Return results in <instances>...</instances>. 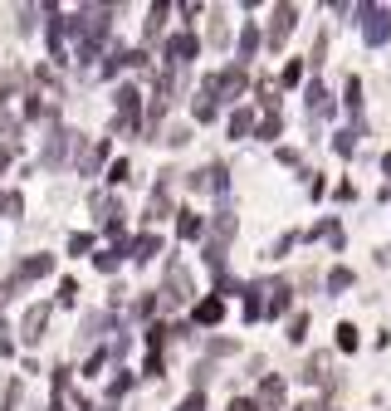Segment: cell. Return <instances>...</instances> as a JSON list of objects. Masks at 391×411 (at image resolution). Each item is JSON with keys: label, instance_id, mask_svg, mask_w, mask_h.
I'll use <instances>...</instances> for the list:
<instances>
[{"label": "cell", "instance_id": "1", "mask_svg": "<svg viewBox=\"0 0 391 411\" xmlns=\"http://www.w3.org/2000/svg\"><path fill=\"white\" fill-rule=\"evenodd\" d=\"M191 294H196V284H191V274H186V265H166V284H161V299L166 303H191Z\"/></svg>", "mask_w": 391, "mask_h": 411}, {"label": "cell", "instance_id": "2", "mask_svg": "<svg viewBox=\"0 0 391 411\" xmlns=\"http://www.w3.org/2000/svg\"><path fill=\"white\" fill-rule=\"evenodd\" d=\"M362 34H367V44H386L391 39V10L362 6Z\"/></svg>", "mask_w": 391, "mask_h": 411}, {"label": "cell", "instance_id": "3", "mask_svg": "<svg viewBox=\"0 0 391 411\" xmlns=\"http://www.w3.org/2000/svg\"><path fill=\"white\" fill-rule=\"evenodd\" d=\"M186 181H191V191H215V196H225V186H230V172L220 167V162H210V167L191 172Z\"/></svg>", "mask_w": 391, "mask_h": 411}, {"label": "cell", "instance_id": "4", "mask_svg": "<svg viewBox=\"0 0 391 411\" xmlns=\"http://www.w3.org/2000/svg\"><path fill=\"white\" fill-rule=\"evenodd\" d=\"M74 147V132H64V128H54L49 137H44V152H39V162L44 167H64V152Z\"/></svg>", "mask_w": 391, "mask_h": 411}, {"label": "cell", "instance_id": "5", "mask_svg": "<svg viewBox=\"0 0 391 411\" xmlns=\"http://www.w3.org/2000/svg\"><path fill=\"white\" fill-rule=\"evenodd\" d=\"M294 20H299V10L294 6H279L274 10V20H269V30H264V39H269V49H279L289 39V30H294Z\"/></svg>", "mask_w": 391, "mask_h": 411}, {"label": "cell", "instance_id": "6", "mask_svg": "<svg viewBox=\"0 0 391 411\" xmlns=\"http://www.w3.org/2000/svg\"><path fill=\"white\" fill-rule=\"evenodd\" d=\"M259 289H264V314H269V319L289 314V294H294V289H289L284 279H274V284H259Z\"/></svg>", "mask_w": 391, "mask_h": 411}, {"label": "cell", "instance_id": "7", "mask_svg": "<svg viewBox=\"0 0 391 411\" xmlns=\"http://www.w3.org/2000/svg\"><path fill=\"white\" fill-rule=\"evenodd\" d=\"M44 323H49V303H34L30 314H25V323H20V338L25 343H39L44 338Z\"/></svg>", "mask_w": 391, "mask_h": 411}, {"label": "cell", "instance_id": "8", "mask_svg": "<svg viewBox=\"0 0 391 411\" xmlns=\"http://www.w3.org/2000/svg\"><path fill=\"white\" fill-rule=\"evenodd\" d=\"M303 98H308V118H328V113H332V98H328V88H323V83H308V93H303Z\"/></svg>", "mask_w": 391, "mask_h": 411}, {"label": "cell", "instance_id": "9", "mask_svg": "<svg viewBox=\"0 0 391 411\" xmlns=\"http://www.w3.org/2000/svg\"><path fill=\"white\" fill-rule=\"evenodd\" d=\"M259 406H269V411L284 406V382H279V377H264L259 382Z\"/></svg>", "mask_w": 391, "mask_h": 411}, {"label": "cell", "instance_id": "10", "mask_svg": "<svg viewBox=\"0 0 391 411\" xmlns=\"http://www.w3.org/2000/svg\"><path fill=\"white\" fill-rule=\"evenodd\" d=\"M128 254H132V260H152V254H161V240H157L152 230H142V235L128 245Z\"/></svg>", "mask_w": 391, "mask_h": 411}, {"label": "cell", "instance_id": "11", "mask_svg": "<svg viewBox=\"0 0 391 411\" xmlns=\"http://www.w3.org/2000/svg\"><path fill=\"white\" fill-rule=\"evenodd\" d=\"M161 216H172V191H166V186H157V191H152V201H147V221L157 225Z\"/></svg>", "mask_w": 391, "mask_h": 411}, {"label": "cell", "instance_id": "12", "mask_svg": "<svg viewBox=\"0 0 391 411\" xmlns=\"http://www.w3.org/2000/svg\"><path fill=\"white\" fill-rule=\"evenodd\" d=\"M215 88H220V93H225V98H235V93L245 88V69L235 64V69H225V74H215Z\"/></svg>", "mask_w": 391, "mask_h": 411}, {"label": "cell", "instance_id": "13", "mask_svg": "<svg viewBox=\"0 0 391 411\" xmlns=\"http://www.w3.org/2000/svg\"><path fill=\"white\" fill-rule=\"evenodd\" d=\"M196 49H201V39H196V34H177L172 44H166V54L181 64V59H191V54H196Z\"/></svg>", "mask_w": 391, "mask_h": 411}, {"label": "cell", "instance_id": "14", "mask_svg": "<svg viewBox=\"0 0 391 411\" xmlns=\"http://www.w3.org/2000/svg\"><path fill=\"white\" fill-rule=\"evenodd\" d=\"M177 216H181V221H177V235H181V240H196V235L205 230V221H201L196 211H177Z\"/></svg>", "mask_w": 391, "mask_h": 411}, {"label": "cell", "instance_id": "15", "mask_svg": "<svg viewBox=\"0 0 391 411\" xmlns=\"http://www.w3.org/2000/svg\"><path fill=\"white\" fill-rule=\"evenodd\" d=\"M93 211H98V221H108V225H118L113 216H123V211H118V201L108 196V191H98V196H93Z\"/></svg>", "mask_w": 391, "mask_h": 411}, {"label": "cell", "instance_id": "16", "mask_svg": "<svg viewBox=\"0 0 391 411\" xmlns=\"http://www.w3.org/2000/svg\"><path fill=\"white\" fill-rule=\"evenodd\" d=\"M220 314H225V303H220V299H201L196 303V323H220Z\"/></svg>", "mask_w": 391, "mask_h": 411}, {"label": "cell", "instance_id": "17", "mask_svg": "<svg viewBox=\"0 0 391 411\" xmlns=\"http://www.w3.org/2000/svg\"><path fill=\"white\" fill-rule=\"evenodd\" d=\"M15 142H20V123H15L10 113H0V147L15 152Z\"/></svg>", "mask_w": 391, "mask_h": 411}, {"label": "cell", "instance_id": "18", "mask_svg": "<svg viewBox=\"0 0 391 411\" xmlns=\"http://www.w3.org/2000/svg\"><path fill=\"white\" fill-rule=\"evenodd\" d=\"M137 103H142L137 88H118V118H137Z\"/></svg>", "mask_w": 391, "mask_h": 411}, {"label": "cell", "instance_id": "19", "mask_svg": "<svg viewBox=\"0 0 391 411\" xmlns=\"http://www.w3.org/2000/svg\"><path fill=\"white\" fill-rule=\"evenodd\" d=\"M20 206H25V196H20V191H0V221L20 216Z\"/></svg>", "mask_w": 391, "mask_h": 411}, {"label": "cell", "instance_id": "20", "mask_svg": "<svg viewBox=\"0 0 391 411\" xmlns=\"http://www.w3.org/2000/svg\"><path fill=\"white\" fill-rule=\"evenodd\" d=\"M103 157H108V142H98V147H88V152H83V162H79V172H93V167H98Z\"/></svg>", "mask_w": 391, "mask_h": 411}, {"label": "cell", "instance_id": "21", "mask_svg": "<svg viewBox=\"0 0 391 411\" xmlns=\"http://www.w3.org/2000/svg\"><path fill=\"white\" fill-rule=\"evenodd\" d=\"M328 289H332V294H343V289H352V270H343V265H338V270L328 274Z\"/></svg>", "mask_w": 391, "mask_h": 411}, {"label": "cell", "instance_id": "22", "mask_svg": "<svg viewBox=\"0 0 391 411\" xmlns=\"http://www.w3.org/2000/svg\"><path fill=\"white\" fill-rule=\"evenodd\" d=\"M54 270V254H34V260H25V274L34 279V274H49Z\"/></svg>", "mask_w": 391, "mask_h": 411}, {"label": "cell", "instance_id": "23", "mask_svg": "<svg viewBox=\"0 0 391 411\" xmlns=\"http://www.w3.org/2000/svg\"><path fill=\"white\" fill-rule=\"evenodd\" d=\"M343 103H348L352 113L362 108V79H348V88H343Z\"/></svg>", "mask_w": 391, "mask_h": 411}, {"label": "cell", "instance_id": "24", "mask_svg": "<svg viewBox=\"0 0 391 411\" xmlns=\"http://www.w3.org/2000/svg\"><path fill=\"white\" fill-rule=\"evenodd\" d=\"M279 132H284V118H279V108H274V113H269V118L259 123V137H269V142H274Z\"/></svg>", "mask_w": 391, "mask_h": 411}, {"label": "cell", "instance_id": "25", "mask_svg": "<svg viewBox=\"0 0 391 411\" xmlns=\"http://www.w3.org/2000/svg\"><path fill=\"white\" fill-rule=\"evenodd\" d=\"M161 20H166V6H152V10H147V39L161 34Z\"/></svg>", "mask_w": 391, "mask_h": 411}, {"label": "cell", "instance_id": "26", "mask_svg": "<svg viewBox=\"0 0 391 411\" xmlns=\"http://www.w3.org/2000/svg\"><path fill=\"white\" fill-rule=\"evenodd\" d=\"M15 401H20V382H15V377H10V382H6V387H0V411H10V406H15Z\"/></svg>", "mask_w": 391, "mask_h": 411}, {"label": "cell", "instance_id": "27", "mask_svg": "<svg viewBox=\"0 0 391 411\" xmlns=\"http://www.w3.org/2000/svg\"><path fill=\"white\" fill-rule=\"evenodd\" d=\"M254 49H259V30H245L240 34V59H254Z\"/></svg>", "mask_w": 391, "mask_h": 411}, {"label": "cell", "instance_id": "28", "mask_svg": "<svg viewBox=\"0 0 391 411\" xmlns=\"http://www.w3.org/2000/svg\"><path fill=\"white\" fill-rule=\"evenodd\" d=\"M332 147H338L343 157H352V152H357V132H338V137H332Z\"/></svg>", "mask_w": 391, "mask_h": 411}, {"label": "cell", "instance_id": "29", "mask_svg": "<svg viewBox=\"0 0 391 411\" xmlns=\"http://www.w3.org/2000/svg\"><path fill=\"white\" fill-rule=\"evenodd\" d=\"M118 260H123V250H103V254H98V270H103V274H113Z\"/></svg>", "mask_w": 391, "mask_h": 411}, {"label": "cell", "instance_id": "30", "mask_svg": "<svg viewBox=\"0 0 391 411\" xmlns=\"http://www.w3.org/2000/svg\"><path fill=\"white\" fill-rule=\"evenodd\" d=\"M303 333H308V314H294V319H289V338L303 343Z\"/></svg>", "mask_w": 391, "mask_h": 411}, {"label": "cell", "instance_id": "31", "mask_svg": "<svg viewBox=\"0 0 391 411\" xmlns=\"http://www.w3.org/2000/svg\"><path fill=\"white\" fill-rule=\"evenodd\" d=\"M323 54H328V34H318V39H313V49H308V64L318 69V64H323Z\"/></svg>", "mask_w": 391, "mask_h": 411}, {"label": "cell", "instance_id": "32", "mask_svg": "<svg viewBox=\"0 0 391 411\" xmlns=\"http://www.w3.org/2000/svg\"><path fill=\"white\" fill-rule=\"evenodd\" d=\"M250 128H254V113H235V118H230V137H235V132H250Z\"/></svg>", "mask_w": 391, "mask_h": 411}, {"label": "cell", "instance_id": "33", "mask_svg": "<svg viewBox=\"0 0 391 411\" xmlns=\"http://www.w3.org/2000/svg\"><path fill=\"white\" fill-rule=\"evenodd\" d=\"M338 348H348V352L357 348V328H352V323H343V328H338Z\"/></svg>", "mask_w": 391, "mask_h": 411}, {"label": "cell", "instance_id": "34", "mask_svg": "<svg viewBox=\"0 0 391 411\" xmlns=\"http://www.w3.org/2000/svg\"><path fill=\"white\" fill-rule=\"evenodd\" d=\"M128 387H132V377H128V372H118V377H113V387H108V392H113V401H118V397H123Z\"/></svg>", "mask_w": 391, "mask_h": 411}, {"label": "cell", "instance_id": "35", "mask_svg": "<svg viewBox=\"0 0 391 411\" xmlns=\"http://www.w3.org/2000/svg\"><path fill=\"white\" fill-rule=\"evenodd\" d=\"M74 299H79V284L64 279V284H59V303H74Z\"/></svg>", "mask_w": 391, "mask_h": 411}, {"label": "cell", "instance_id": "36", "mask_svg": "<svg viewBox=\"0 0 391 411\" xmlns=\"http://www.w3.org/2000/svg\"><path fill=\"white\" fill-rule=\"evenodd\" d=\"M177 411H205V397H201V392H191V397H186Z\"/></svg>", "mask_w": 391, "mask_h": 411}, {"label": "cell", "instance_id": "37", "mask_svg": "<svg viewBox=\"0 0 391 411\" xmlns=\"http://www.w3.org/2000/svg\"><path fill=\"white\" fill-rule=\"evenodd\" d=\"M225 39H230V30H225V20H215V25H210V44H225Z\"/></svg>", "mask_w": 391, "mask_h": 411}, {"label": "cell", "instance_id": "38", "mask_svg": "<svg viewBox=\"0 0 391 411\" xmlns=\"http://www.w3.org/2000/svg\"><path fill=\"white\" fill-rule=\"evenodd\" d=\"M15 83H20V74H15V69H10V74H6V79H0V103H6V98H10V88H15Z\"/></svg>", "mask_w": 391, "mask_h": 411}, {"label": "cell", "instance_id": "39", "mask_svg": "<svg viewBox=\"0 0 391 411\" xmlns=\"http://www.w3.org/2000/svg\"><path fill=\"white\" fill-rule=\"evenodd\" d=\"M34 15H39V10H34V6H25V10H20V30H25V34H30V30H34Z\"/></svg>", "mask_w": 391, "mask_h": 411}, {"label": "cell", "instance_id": "40", "mask_svg": "<svg viewBox=\"0 0 391 411\" xmlns=\"http://www.w3.org/2000/svg\"><path fill=\"white\" fill-rule=\"evenodd\" d=\"M161 142H172V147H181V142H186V128H166V137H161Z\"/></svg>", "mask_w": 391, "mask_h": 411}, {"label": "cell", "instance_id": "41", "mask_svg": "<svg viewBox=\"0 0 391 411\" xmlns=\"http://www.w3.org/2000/svg\"><path fill=\"white\" fill-rule=\"evenodd\" d=\"M88 245H93V235H74V240H69V250H74V254H83Z\"/></svg>", "mask_w": 391, "mask_h": 411}, {"label": "cell", "instance_id": "42", "mask_svg": "<svg viewBox=\"0 0 391 411\" xmlns=\"http://www.w3.org/2000/svg\"><path fill=\"white\" fill-rule=\"evenodd\" d=\"M191 382H196V392H201V387H205V382H210V368H205V363H201V368H196V372H191Z\"/></svg>", "mask_w": 391, "mask_h": 411}, {"label": "cell", "instance_id": "43", "mask_svg": "<svg viewBox=\"0 0 391 411\" xmlns=\"http://www.w3.org/2000/svg\"><path fill=\"white\" fill-rule=\"evenodd\" d=\"M6 333H10V328H6V323H0V357H10V352H15V343H10Z\"/></svg>", "mask_w": 391, "mask_h": 411}, {"label": "cell", "instance_id": "44", "mask_svg": "<svg viewBox=\"0 0 391 411\" xmlns=\"http://www.w3.org/2000/svg\"><path fill=\"white\" fill-rule=\"evenodd\" d=\"M230 411H259V401H230Z\"/></svg>", "mask_w": 391, "mask_h": 411}, {"label": "cell", "instance_id": "45", "mask_svg": "<svg viewBox=\"0 0 391 411\" xmlns=\"http://www.w3.org/2000/svg\"><path fill=\"white\" fill-rule=\"evenodd\" d=\"M88 411H113V401H93V406H88Z\"/></svg>", "mask_w": 391, "mask_h": 411}, {"label": "cell", "instance_id": "46", "mask_svg": "<svg viewBox=\"0 0 391 411\" xmlns=\"http://www.w3.org/2000/svg\"><path fill=\"white\" fill-rule=\"evenodd\" d=\"M6 167H10V152H6V147H0V172H6Z\"/></svg>", "mask_w": 391, "mask_h": 411}, {"label": "cell", "instance_id": "47", "mask_svg": "<svg viewBox=\"0 0 391 411\" xmlns=\"http://www.w3.org/2000/svg\"><path fill=\"white\" fill-rule=\"evenodd\" d=\"M294 411H323V406H318V401H308V406H294Z\"/></svg>", "mask_w": 391, "mask_h": 411}, {"label": "cell", "instance_id": "48", "mask_svg": "<svg viewBox=\"0 0 391 411\" xmlns=\"http://www.w3.org/2000/svg\"><path fill=\"white\" fill-rule=\"evenodd\" d=\"M381 167H386V172H391V152H386V162H381Z\"/></svg>", "mask_w": 391, "mask_h": 411}, {"label": "cell", "instance_id": "49", "mask_svg": "<svg viewBox=\"0 0 391 411\" xmlns=\"http://www.w3.org/2000/svg\"><path fill=\"white\" fill-rule=\"evenodd\" d=\"M381 196H386V201H391V186H386V191H381Z\"/></svg>", "mask_w": 391, "mask_h": 411}]
</instances>
